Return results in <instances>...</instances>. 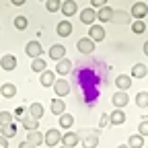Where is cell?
<instances>
[{
	"label": "cell",
	"instance_id": "cell-37",
	"mask_svg": "<svg viewBox=\"0 0 148 148\" xmlns=\"http://www.w3.org/2000/svg\"><path fill=\"white\" fill-rule=\"evenodd\" d=\"M99 125H101V127L109 125V113H103V115H101V119H99Z\"/></svg>",
	"mask_w": 148,
	"mask_h": 148
},
{
	"label": "cell",
	"instance_id": "cell-6",
	"mask_svg": "<svg viewBox=\"0 0 148 148\" xmlns=\"http://www.w3.org/2000/svg\"><path fill=\"white\" fill-rule=\"evenodd\" d=\"M0 68L6 70V72H12L16 68V58H14L12 53H4L2 58H0Z\"/></svg>",
	"mask_w": 148,
	"mask_h": 148
},
{
	"label": "cell",
	"instance_id": "cell-34",
	"mask_svg": "<svg viewBox=\"0 0 148 148\" xmlns=\"http://www.w3.org/2000/svg\"><path fill=\"white\" fill-rule=\"evenodd\" d=\"M132 31H134L136 35L144 33V31H146V25H144V21H134V23H132Z\"/></svg>",
	"mask_w": 148,
	"mask_h": 148
},
{
	"label": "cell",
	"instance_id": "cell-11",
	"mask_svg": "<svg viewBox=\"0 0 148 148\" xmlns=\"http://www.w3.org/2000/svg\"><path fill=\"white\" fill-rule=\"evenodd\" d=\"M146 14H148V4L146 2H136L132 6V16L136 18V21H142Z\"/></svg>",
	"mask_w": 148,
	"mask_h": 148
},
{
	"label": "cell",
	"instance_id": "cell-42",
	"mask_svg": "<svg viewBox=\"0 0 148 148\" xmlns=\"http://www.w3.org/2000/svg\"><path fill=\"white\" fill-rule=\"evenodd\" d=\"M144 56H148V41H144Z\"/></svg>",
	"mask_w": 148,
	"mask_h": 148
},
{
	"label": "cell",
	"instance_id": "cell-13",
	"mask_svg": "<svg viewBox=\"0 0 148 148\" xmlns=\"http://www.w3.org/2000/svg\"><path fill=\"white\" fill-rule=\"evenodd\" d=\"M56 80H58V78H56V72H51V70H43V72L39 74V82H41V86H53Z\"/></svg>",
	"mask_w": 148,
	"mask_h": 148
},
{
	"label": "cell",
	"instance_id": "cell-7",
	"mask_svg": "<svg viewBox=\"0 0 148 148\" xmlns=\"http://www.w3.org/2000/svg\"><path fill=\"white\" fill-rule=\"evenodd\" d=\"M49 58L51 60H56V62H60V60H64L66 58V47L62 45V43H56V45H51L49 47Z\"/></svg>",
	"mask_w": 148,
	"mask_h": 148
},
{
	"label": "cell",
	"instance_id": "cell-41",
	"mask_svg": "<svg viewBox=\"0 0 148 148\" xmlns=\"http://www.w3.org/2000/svg\"><path fill=\"white\" fill-rule=\"evenodd\" d=\"M14 115H16V117H23V115H25V111H23V109H21V107H18V109H16V111H14Z\"/></svg>",
	"mask_w": 148,
	"mask_h": 148
},
{
	"label": "cell",
	"instance_id": "cell-8",
	"mask_svg": "<svg viewBox=\"0 0 148 148\" xmlns=\"http://www.w3.org/2000/svg\"><path fill=\"white\" fill-rule=\"evenodd\" d=\"M78 16H80V21H82L84 25H95V21H97V10H95V8H82Z\"/></svg>",
	"mask_w": 148,
	"mask_h": 148
},
{
	"label": "cell",
	"instance_id": "cell-26",
	"mask_svg": "<svg viewBox=\"0 0 148 148\" xmlns=\"http://www.w3.org/2000/svg\"><path fill=\"white\" fill-rule=\"evenodd\" d=\"M31 70H33V72H37V74H41L43 70H47L45 60H43V58H35V60L31 62Z\"/></svg>",
	"mask_w": 148,
	"mask_h": 148
},
{
	"label": "cell",
	"instance_id": "cell-16",
	"mask_svg": "<svg viewBox=\"0 0 148 148\" xmlns=\"http://www.w3.org/2000/svg\"><path fill=\"white\" fill-rule=\"evenodd\" d=\"M70 70H72V62L68 58H64V60H60L58 64H56V74H60V76L70 74Z\"/></svg>",
	"mask_w": 148,
	"mask_h": 148
},
{
	"label": "cell",
	"instance_id": "cell-32",
	"mask_svg": "<svg viewBox=\"0 0 148 148\" xmlns=\"http://www.w3.org/2000/svg\"><path fill=\"white\" fill-rule=\"evenodd\" d=\"M45 8H47L49 12L60 10V8H62V0H45Z\"/></svg>",
	"mask_w": 148,
	"mask_h": 148
},
{
	"label": "cell",
	"instance_id": "cell-24",
	"mask_svg": "<svg viewBox=\"0 0 148 148\" xmlns=\"http://www.w3.org/2000/svg\"><path fill=\"white\" fill-rule=\"evenodd\" d=\"M146 74H148L146 64H134V66H132V74H130V76H132V78H144Z\"/></svg>",
	"mask_w": 148,
	"mask_h": 148
},
{
	"label": "cell",
	"instance_id": "cell-45",
	"mask_svg": "<svg viewBox=\"0 0 148 148\" xmlns=\"http://www.w3.org/2000/svg\"><path fill=\"white\" fill-rule=\"evenodd\" d=\"M0 97H2V95H0Z\"/></svg>",
	"mask_w": 148,
	"mask_h": 148
},
{
	"label": "cell",
	"instance_id": "cell-20",
	"mask_svg": "<svg viewBox=\"0 0 148 148\" xmlns=\"http://www.w3.org/2000/svg\"><path fill=\"white\" fill-rule=\"evenodd\" d=\"M27 142H31L35 148L43 144V134L39 132V130H33V132H27Z\"/></svg>",
	"mask_w": 148,
	"mask_h": 148
},
{
	"label": "cell",
	"instance_id": "cell-21",
	"mask_svg": "<svg viewBox=\"0 0 148 148\" xmlns=\"http://www.w3.org/2000/svg\"><path fill=\"white\" fill-rule=\"evenodd\" d=\"M56 33H58L60 37H68L72 33V23L70 21H60L58 27H56Z\"/></svg>",
	"mask_w": 148,
	"mask_h": 148
},
{
	"label": "cell",
	"instance_id": "cell-15",
	"mask_svg": "<svg viewBox=\"0 0 148 148\" xmlns=\"http://www.w3.org/2000/svg\"><path fill=\"white\" fill-rule=\"evenodd\" d=\"M49 109H51V113L53 115H62V113H66V103L62 101V99H51V103H49Z\"/></svg>",
	"mask_w": 148,
	"mask_h": 148
},
{
	"label": "cell",
	"instance_id": "cell-17",
	"mask_svg": "<svg viewBox=\"0 0 148 148\" xmlns=\"http://www.w3.org/2000/svg\"><path fill=\"white\" fill-rule=\"evenodd\" d=\"M111 18H113V8H111V6H103V8L97 10V21H101V23H109Z\"/></svg>",
	"mask_w": 148,
	"mask_h": 148
},
{
	"label": "cell",
	"instance_id": "cell-31",
	"mask_svg": "<svg viewBox=\"0 0 148 148\" xmlns=\"http://www.w3.org/2000/svg\"><path fill=\"white\" fill-rule=\"evenodd\" d=\"M12 25H14V27H16L18 31H25V29H27V25H29V23H27V16L18 14V16L14 18V21H12Z\"/></svg>",
	"mask_w": 148,
	"mask_h": 148
},
{
	"label": "cell",
	"instance_id": "cell-3",
	"mask_svg": "<svg viewBox=\"0 0 148 148\" xmlns=\"http://www.w3.org/2000/svg\"><path fill=\"white\" fill-rule=\"evenodd\" d=\"M111 103H113L115 109H123L130 103V95L125 90H117V92H113V97H111Z\"/></svg>",
	"mask_w": 148,
	"mask_h": 148
},
{
	"label": "cell",
	"instance_id": "cell-10",
	"mask_svg": "<svg viewBox=\"0 0 148 148\" xmlns=\"http://www.w3.org/2000/svg\"><path fill=\"white\" fill-rule=\"evenodd\" d=\"M115 86L117 90H130V86H132V76L130 74H117V78H115Z\"/></svg>",
	"mask_w": 148,
	"mask_h": 148
},
{
	"label": "cell",
	"instance_id": "cell-40",
	"mask_svg": "<svg viewBox=\"0 0 148 148\" xmlns=\"http://www.w3.org/2000/svg\"><path fill=\"white\" fill-rule=\"evenodd\" d=\"M10 2H12L14 6H23V4L27 2V0H10Z\"/></svg>",
	"mask_w": 148,
	"mask_h": 148
},
{
	"label": "cell",
	"instance_id": "cell-12",
	"mask_svg": "<svg viewBox=\"0 0 148 148\" xmlns=\"http://www.w3.org/2000/svg\"><path fill=\"white\" fill-rule=\"evenodd\" d=\"M109 123L111 125H121L125 123V113H123V109H113L109 113Z\"/></svg>",
	"mask_w": 148,
	"mask_h": 148
},
{
	"label": "cell",
	"instance_id": "cell-35",
	"mask_svg": "<svg viewBox=\"0 0 148 148\" xmlns=\"http://www.w3.org/2000/svg\"><path fill=\"white\" fill-rule=\"evenodd\" d=\"M138 134H140L142 138L148 136V119H142V121L138 123Z\"/></svg>",
	"mask_w": 148,
	"mask_h": 148
},
{
	"label": "cell",
	"instance_id": "cell-18",
	"mask_svg": "<svg viewBox=\"0 0 148 148\" xmlns=\"http://www.w3.org/2000/svg\"><path fill=\"white\" fill-rule=\"evenodd\" d=\"M60 10H62L66 16H72V14H76V12H78V4L74 2V0H64Z\"/></svg>",
	"mask_w": 148,
	"mask_h": 148
},
{
	"label": "cell",
	"instance_id": "cell-9",
	"mask_svg": "<svg viewBox=\"0 0 148 148\" xmlns=\"http://www.w3.org/2000/svg\"><path fill=\"white\" fill-rule=\"evenodd\" d=\"M88 37L92 41H103L105 39V29H103V25H90L88 27Z\"/></svg>",
	"mask_w": 148,
	"mask_h": 148
},
{
	"label": "cell",
	"instance_id": "cell-43",
	"mask_svg": "<svg viewBox=\"0 0 148 148\" xmlns=\"http://www.w3.org/2000/svg\"><path fill=\"white\" fill-rule=\"evenodd\" d=\"M117 148H130V146H127V144H121V146H117Z\"/></svg>",
	"mask_w": 148,
	"mask_h": 148
},
{
	"label": "cell",
	"instance_id": "cell-25",
	"mask_svg": "<svg viewBox=\"0 0 148 148\" xmlns=\"http://www.w3.org/2000/svg\"><path fill=\"white\" fill-rule=\"evenodd\" d=\"M99 146V134H88L82 140V148H97Z\"/></svg>",
	"mask_w": 148,
	"mask_h": 148
},
{
	"label": "cell",
	"instance_id": "cell-5",
	"mask_svg": "<svg viewBox=\"0 0 148 148\" xmlns=\"http://www.w3.org/2000/svg\"><path fill=\"white\" fill-rule=\"evenodd\" d=\"M53 92L58 95V99L66 97L68 92H70V84H68V80H66V78H58V80L53 82Z\"/></svg>",
	"mask_w": 148,
	"mask_h": 148
},
{
	"label": "cell",
	"instance_id": "cell-19",
	"mask_svg": "<svg viewBox=\"0 0 148 148\" xmlns=\"http://www.w3.org/2000/svg\"><path fill=\"white\" fill-rule=\"evenodd\" d=\"M43 113H45V109H43L41 103H31V105H29V115H31L33 119L39 121V119L43 117Z\"/></svg>",
	"mask_w": 148,
	"mask_h": 148
},
{
	"label": "cell",
	"instance_id": "cell-14",
	"mask_svg": "<svg viewBox=\"0 0 148 148\" xmlns=\"http://www.w3.org/2000/svg\"><path fill=\"white\" fill-rule=\"evenodd\" d=\"M80 142V138H78V134H74V132H66V134H62V146H68V148H74Z\"/></svg>",
	"mask_w": 148,
	"mask_h": 148
},
{
	"label": "cell",
	"instance_id": "cell-22",
	"mask_svg": "<svg viewBox=\"0 0 148 148\" xmlns=\"http://www.w3.org/2000/svg\"><path fill=\"white\" fill-rule=\"evenodd\" d=\"M21 123H23V127L27 130V132H33V130L39 127V121L33 119L31 115H23V117H21Z\"/></svg>",
	"mask_w": 148,
	"mask_h": 148
},
{
	"label": "cell",
	"instance_id": "cell-1",
	"mask_svg": "<svg viewBox=\"0 0 148 148\" xmlns=\"http://www.w3.org/2000/svg\"><path fill=\"white\" fill-rule=\"evenodd\" d=\"M43 142L51 148V146H60V142H62V132L58 127H51V130H47V132L43 134Z\"/></svg>",
	"mask_w": 148,
	"mask_h": 148
},
{
	"label": "cell",
	"instance_id": "cell-4",
	"mask_svg": "<svg viewBox=\"0 0 148 148\" xmlns=\"http://www.w3.org/2000/svg\"><path fill=\"white\" fill-rule=\"evenodd\" d=\"M25 53L29 56V58H41V53H43V47H41V43L39 41H29L27 45H25Z\"/></svg>",
	"mask_w": 148,
	"mask_h": 148
},
{
	"label": "cell",
	"instance_id": "cell-36",
	"mask_svg": "<svg viewBox=\"0 0 148 148\" xmlns=\"http://www.w3.org/2000/svg\"><path fill=\"white\" fill-rule=\"evenodd\" d=\"M90 6L92 8H103V6H107V0H90Z\"/></svg>",
	"mask_w": 148,
	"mask_h": 148
},
{
	"label": "cell",
	"instance_id": "cell-2",
	"mask_svg": "<svg viewBox=\"0 0 148 148\" xmlns=\"http://www.w3.org/2000/svg\"><path fill=\"white\" fill-rule=\"evenodd\" d=\"M95 41L90 39V37H80V39L76 41V49L80 51V53H84V56H88V53H92L95 51Z\"/></svg>",
	"mask_w": 148,
	"mask_h": 148
},
{
	"label": "cell",
	"instance_id": "cell-30",
	"mask_svg": "<svg viewBox=\"0 0 148 148\" xmlns=\"http://www.w3.org/2000/svg\"><path fill=\"white\" fill-rule=\"evenodd\" d=\"M0 136H4V138H12V136H16V123L12 121V123H8V125H4V127H2V132H0Z\"/></svg>",
	"mask_w": 148,
	"mask_h": 148
},
{
	"label": "cell",
	"instance_id": "cell-44",
	"mask_svg": "<svg viewBox=\"0 0 148 148\" xmlns=\"http://www.w3.org/2000/svg\"><path fill=\"white\" fill-rule=\"evenodd\" d=\"M58 148H68V146H62V144H60V146H58Z\"/></svg>",
	"mask_w": 148,
	"mask_h": 148
},
{
	"label": "cell",
	"instance_id": "cell-29",
	"mask_svg": "<svg viewBox=\"0 0 148 148\" xmlns=\"http://www.w3.org/2000/svg\"><path fill=\"white\" fill-rule=\"evenodd\" d=\"M136 105L142 109H148V90H140L136 95Z\"/></svg>",
	"mask_w": 148,
	"mask_h": 148
},
{
	"label": "cell",
	"instance_id": "cell-27",
	"mask_svg": "<svg viewBox=\"0 0 148 148\" xmlns=\"http://www.w3.org/2000/svg\"><path fill=\"white\" fill-rule=\"evenodd\" d=\"M72 125H74V117L70 113H62L60 115V127L62 130H70Z\"/></svg>",
	"mask_w": 148,
	"mask_h": 148
},
{
	"label": "cell",
	"instance_id": "cell-38",
	"mask_svg": "<svg viewBox=\"0 0 148 148\" xmlns=\"http://www.w3.org/2000/svg\"><path fill=\"white\" fill-rule=\"evenodd\" d=\"M0 148H8V138L0 136Z\"/></svg>",
	"mask_w": 148,
	"mask_h": 148
},
{
	"label": "cell",
	"instance_id": "cell-39",
	"mask_svg": "<svg viewBox=\"0 0 148 148\" xmlns=\"http://www.w3.org/2000/svg\"><path fill=\"white\" fill-rule=\"evenodd\" d=\"M18 148H35V146H33L31 142H27V140H23L21 144H18Z\"/></svg>",
	"mask_w": 148,
	"mask_h": 148
},
{
	"label": "cell",
	"instance_id": "cell-28",
	"mask_svg": "<svg viewBox=\"0 0 148 148\" xmlns=\"http://www.w3.org/2000/svg\"><path fill=\"white\" fill-rule=\"evenodd\" d=\"M127 146H130V148H142V146H144V138H142L140 134L130 136V138H127Z\"/></svg>",
	"mask_w": 148,
	"mask_h": 148
},
{
	"label": "cell",
	"instance_id": "cell-23",
	"mask_svg": "<svg viewBox=\"0 0 148 148\" xmlns=\"http://www.w3.org/2000/svg\"><path fill=\"white\" fill-rule=\"evenodd\" d=\"M0 95L6 97V99H12V97L16 95V86H14L12 82H4L2 86H0Z\"/></svg>",
	"mask_w": 148,
	"mask_h": 148
},
{
	"label": "cell",
	"instance_id": "cell-33",
	"mask_svg": "<svg viewBox=\"0 0 148 148\" xmlns=\"http://www.w3.org/2000/svg\"><path fill=\"white\" fill-rule=\"evenodd\" d=\"M8 123H12V113L10 111H0V127H4Z\"/></svg>",
	"mask_w": 148,
	"mask_h": 148
}]
</instances>
